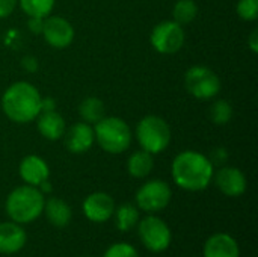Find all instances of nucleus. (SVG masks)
I'll list each match as a JSON object with an SVG mask.
<instances>
[{
    "label": "nucleus",
    "instance_id": "nucleus-1",
    "mask_svg": "<svg viewBox=\"0 0 258 257\" xmlns=\"http://www.w3.org/2000/svg\"><path fill=\"white\" fill-rule=\"evenodd\" d=\"M213 174L215 167L209 156L195 150H184L178 153L171 165L174 183L189 192H198L209 188L213 182Z\"/></svg>",
    "mask_w": 258,
    "mask_h": 257
},
{
    "label": "nucleus",
    "instance_id": "nucleus-2",
    "mask_svg": "<svg viewBox=\"0 0 258 257\" xmlns=\"http://www.w3.org/2000/svg\"><path fill=\"white\" fill-rule=\"evenodd\" d=\"M42 95L35 85L26 80L11 83L0 100V106L8 120L17 124H26L36 120L41 114Z\"/></svg>",
    "mask_w": 258,
    "mask_h": 257
},
{
    "label": "nucleus",
    "instance_id": "nucleus-3",
    "mask_svg": "<svg viewBox=\"0 0 258 257\" xmlns=\"http://www.w3.org/2000/svg\"><path fill=\"white\" fill-rule=\"evenodd\" d=\"M44 203L45 197L36 186L21 185L12 189L6 197L5 211L11 221L17 224H29L41 217Z\"/></svg>",
    "mask_w": 258,
    "mask_h": 257
},
{
    "label": "nucleus",
    "instance_id": "nucleus-4",
    "mask_svg": "<svg viewBox=\"0 0 258 257\" xmlns=\"http://www.w3.org/2000/svg\"><path fill=\"white\" fill-rule=\"evenodd\" d=\"M95 142L110 155H121L130 148L133 133L130 126L119 117H104L94 126Z\"/></svg>",
    "mask_w": 258,
    "mask_h": 257
},
{
    "label": "nucleus",
    "instance_id": "nucleus-5",
    "mask_svg": "<svg viewBox=\"0 0 258 257\" xmlns=\"http://www.w3.org/2000/svg\"><path fill=\"white\" fill-rule=\"evenodd\" d=\"M135 136L142 150L159 155L169 147L172 132L165 118L159 115H145L138 123Z\"/></svg>",
    "mask_w": 258,
    "mask_h": 257
},
{
    "label": "nucleus",
    "instance_id": "nucleus-6",
    "mask_svg": "<svg viewBox=\"0 0 258 257\" xmlns=\"http://www.w3.org/2000/svg\"><path fill=\"white\" fill-rule=\"evenodd\" d=\"M184 86L187 92L198 100L215 98L222 88L219 76L206 65H194L184 74Z\"/></svg>",
    "mask_w": 258,
    "mask_h": 257
},
{
    "label": "nucleus",
    "instance_id": "nucleus-7",
    "mask_svg": "<svg viewBox=\"0 0 258 257\" xmlns=\"http://www.w3.org/2000/svg\"><path fill=\"white\" fill-rule=\"evenodd\" d=\"M138 235L141 242L151 253H163L172 242L169 226L156 215H147L138 223Z\"/></svg>",
    "mask_w": 258,
    "mask_h": 257
},
{
    "label": "nucleus",
    "instance_id": "nucleus-8",
    "mask_svg": "<svg viewBox=\"0 0 258 257\" xmlns=\"http://www.w3.org/2000/svg\"><path fill=\"white\" fill-rule=\"evenodd\" d=\"M150 42L157 53L175 55L183 48L186 42L184 26L178 24L174 20L160 21L153 27L150 35Z\"/></svg>",
    "mask_w": 258,
    "mask_h": 257
},
{
    "label": "nucleus",
    "instance_id": "nucleus-9",
    "mask_svg": "<svg viewBox=\"0 0 258 257\" xmlns=\"http://www.w3.org/2000/svg\"><path fill=\"white\" fill-rule=\"evenodd\" d=\"M172 198L171 186L160 179H153L145 182L136 192L135 201L138 209L147 214H156L163 211Z\"/></svg>",
    "mask_w": 258,
    "mask_h": 257
},
{
    "label": "nucleus",
    "instance_id": "nucleus-10",
    "mask_svg": "<svg viewBox=\"0 0 258 257\" xmlns=\"http://www.w3.org/2000/svg\"><path fill=\"white\" fill-rule=\"evenodd\" d=\"M41 35L45 42L53 48H67L74 41V27L73 24L60 15H48L44 18V26Z\"/></svg>",
    "mask_w": 258,
    "mask_h": 257
},
{
    "label": "nucleus",
    "instance_id": "nucleus-11",
    "mask_svg": "<svg viewBox=\"0 0 258 257\" xmlns=\"http://www.w3.org/2000/svg\"><path fill=\"white\" fill-rule=\"evenodd\" d=\"M215 185L227 197H240L246 192L248 180L242 170L236 167H221L213 174Z\"/></svg>",
    "mask_w": 258,
    "mask_h": 257
},
{
    "label": "nucleus",
    "instance_id": "nucleus-12",
    "mask_svg": "<svg viewBox=\"0 0 258 257\" xmlns=\"http://www.w3.org/2000/svg\"><path fill=\"white\" fill-rule=\"evenodd\" d=\"M94 142H95L94 127L85 121L74 123L63 133L65 148L74 155H82V153L89 151L92 148Z\"/></svg>",
    "mask_w": 258,
    "mask_h": 257
},
{
    "label": "nucleus",
    "instance_id": "nucleus-13",
    "mask_svg": "<svg viewBox=\"0 0 258 257\" xmlns=\"http://www.w3.org/2000/svg\"><path fill=\"white\" fill-rule=\"evenodd\" d=\"M115 200L107 192H92L89 194L83 204V215L92 223H106L113 217Z\"/></svg>",
    "mask_w": 258,
    "mask_h": 257
},
{
    "label": "nucleus",
    "instance_id": "nucleus-14",
    "mask_svg": "<svg viewBox=\"0 0 258 257\" xmlns=\"http://www.w3.org/2000/svg\"><path fill=\"white\" fill-rule=\"evenodd\" d=\"M18 173L21 180L30 186H39L42 182L48 180L50 168L48 164L38 155H27L21 159L18 165Z\"/></svg>",
    "mask_w": 258,
    "mask_h": 257
},
{
    "label": "nucleus",
    "instance_id": "nucleus-15",
    "mask_svg": "<svg viewBox=\"0 0 258 257\" xmlns=\"http://www.w3.org/2000/svg\"><path fill=\"white\" fill-rule=\"evenodd\" d=\"M27 242L26 230L14 221L0 223V254H15Z\"/></svg>",
    "mask_w": 258,
    "mask_h": 257
},
{
    "label": "nucleus",
    "instance_id": "nucleus-16",
    "mask_svg": "<svg viewBox=\"0 0 258 257\" xmlns=\"http://www.w3.org/2000/svg\"><path fill=\"white\" fill-rule=\"evenodd\" d=\"M203 254L204 257H239L240 248L231 235L215 233L206 241Z\"/></svg>",
    "mask_w": 258,
    "mask_h": 257
},
{
    "label": "nucleus",
    "instance_id": "nucleus-17",
    "mask_svg": "<svg viewBox=\"0 0 258 257\" xmlns=\"http://www.w3.org/2000/svg\"><path fill=\"white\" fill-rule=\"evenodd\" d=\"M36 129L41 133L42 138L48 141H59L63 138V133L67 130V124L63 117L54 109V111H42L36 117Z\"/></svg>",
    "mask_w": 258,
    "mask_h": 257
},
{
    "label": "nucleus",
    "instance_id": "nucleus-18",
    "mask_svg": "<svg viewBox=\"0 0 258 257\" xmlns=\"http://www.w3.org/2000/svg\"><path fill=\"white\" fill-rule=\"evenodd\" d=\"M42 214L45 215L48 223L57 229H65L73 220V211L70 204L57 197H50L48 200H45Z\"/></svg>",
    "mask_w": 258,
    "mask_h": 257
},
{
    "label": "nucleus",
    "instance_id": "nucleus-19",
    "mask_svg": "<svg viewBox=\"0 0 258 257\" xmlns=\"http://www.w3.org/2000/svg\"><path fill=\"white\" fill-rule=\"evenodd\" d=\"M154 168V159L153 155L145 151V150H138L135 151L128 161H127V171L132 177L135 179H145L151 174Z\"/></svg>",
    "mask_w": 258,
    "mask_h": 257
},
{
    "label": "nucleus",
    "instance_id": "nucleus-20",
    "mask_svg": "<svg viewBox=\"0 0 258 257\" xmlns=\"http://www.w3.org/2000/svg\"><path fill=\"white\" fill-rule=\"evenodd\" d=\"M79 114L82 121L94 126L95 123H98L101 118L106 117V106L98 97L91 95L83 98V101L79 106Z\"/></svg>",
    "mask_w": 258,
    "mask_h": 257
},
{
    "label": "nucleus",
    "instance_id": "nucleus-21",
    "mask_svg": "<svg viewBox=\"0 0 258 257\" xmlns=\"http://www.w3.org/2000/svg\"><path fill=\"white\" fill-rule=\"evenodd\" d=\"M115 223L119 232H130L139 223V209L136 204L124 203L119 208H115Z\"/></svg>",
    "mask_w": 258,
    "mask_h": 257
},
{
    "label": "nucleus",
    "instance_id": "nucleus-22",
    "mask_svg": "<svg viewBox=\"0 0 258 257\" xmlns=\"http://www.w3.org/2000/svg\"><path fill=\"white\" fill-rule=\"evenodd\" d=\"M198 15V5L195 0H177L172 8V20L181 26L192 23Z\"/></svg>",
    "mask_w": 258,
    "mask_h": 257
},
{
    "label": "nucleus",
    "instance_id": "nucleus-23",
    "mask_svg": "<svg viewBox=\"0 0 258 257\" xmlns=\"http://www.w3.org/2000/svg\"><path fill=\"white\" fill-rule=\"evenodd\" d=\"M56 0H18V6L27 17L45 18L53 12Z\"/></svg>",
    "mask_w": 258,
    "mask_h": 257
},
{
    "label": "nucleus",
    "instance_id": "nucleus-24",
    "mask_svg": "<svg viewBox=\"0 0 258 257\" xmlns=\"http://www.w3.org/2000/svg\"><path fill=\"white\" fill-rule=\"evenodd\" d=\"M234 115V109L231 103L225 98H218L212 103L209 109V117L216 126H225L231 121Z\"/></svg>",
    "mask_w": 258,
    "mask_h": 257
},
{
    "label": "nucleus",
    "instance_id": "nucleus-25",
    "mask_svg": "<svg viewBox=\"0 0 258 257\" xmlns=\"http://www.w3.org/2000/svg\"><path fill=\"white\" fill-rule=\"evenodd\" d=\"M236 11L242 20L255 21L258 18V0H239Z\"/></svg>",
    "mask_w": 258,
    "mask_h": 257
},
{
    "label": "nucleus",
    "instance_id": "nucleus-26",
    "mask_svg": "<svg viewBox=\"0 0 258 257\" xmlns=\"http://www.w3.org/2000/svg\"><path fill=\"white\" fill-rule=\"evenodd\" d=\"M103 257H139V254H138V250L132 244L116 242L104 251Z\"/></svg>",
    "mask_w": 258,
    "mask_h": 257
},
{
    "label": "nucleus",
    "instance_id": "nucleus-27",
    "mask_svg": "<svg viewBox=\"0 0 258 257\" xmlns=\"http://www.w3.org/2000/svg\"><path fill=\"white\" fill-rule=\"evenodd\" d=\"M209 159H210V162L213 164V167H222L227 161H228V151H227V148L225 147H216L212 153H210V156H209Z\"/></svg>",
    "mask_w": 258,
    "mask_h": 257
},
{
    "label": "nucleus",
    "instance_id": "nucleus-28",
    "mask_svg": "<svg viewBox=\"0 0 258 257\" xmlns=\"http://www.w3.org/2000/svg\"><path fill=\"white\" fill-rule=\"evenodd\" d=\"M18 6V0H0V20L8 18Z\"/></svg>",
    "mask_w": 258,
    "mask_h": 257
},
{
    "label": "nucleus",
    "instance_id": "nucleus-29",
    "mask_svg": "<svg viewBox=\"0 0 258 257\" xmlns=\"http://www.w3.org/2000/svg\"><path fill=\"white\" fill-rule=\"evenodd\" d=\"M21 67L24 71L27 73H36L38 68H39V64H38V59L32 55H26L23 59H21Z\"/></svg>",
    "mask_w": 258,
    "mask_h": 257
},
{
    "label": "nucleus",
    "instance_id": "nucleus-30",
    "mask_svg": "<svg viewBox=\"0 0 258 257\" xmlns=\"http://www.w3.org/2000/svg\"><path fill=\"white\" fill-rule=\"evenodd\" d=\"M42 26H44V18H39V17H29L27 20V29L35 33V35H39L42 32Z\"/></svg>",
    "mask_w": 258,
    "mask_h": 257
},
{
    "label": "nucleus",
    "instance_id": "nucleus-31",
    "mask_svg": "<svg viewBox=\"0 0 258 257\" xmlns=\"http://www.w3.org/2000/svg\"><path fill=\"white\" fill-rule=\"evenodd\" d=\"M248 47L251 48L252 53H257L258 52V30L254 29L251 33H249V38H248Z\"/></svg>",
    "mask_w": 258,
    "mask_h": 257
},
{
    "label": "nucleus",
    "instance_id": "nucleus-32",
    "mask_svg": "<svg viewBox=\"0 0 258 257\" xmlns=\"http://www.w3.org/2000/svg\"><path fill=\"white\" fill-rule=\"evenodd\" d=\"M56 109V101L51 97H42L41 100V112L42 111H54Z\"/></svg>",
    "mask_w": 258,
    "mask_h": 257
},
{
    "label": "nucleus",
    "instance_id": "nucleus-33",
    "mask_svg": "<svg viewBox=\"0 0 258 257\" xmlns=\"http://www.w3.org/2000/svg\"><path fill=\"white\" fill-rule=\"evenodd\" d=\"M38 189L42 192V194H48V192H51V189H53V186H51V183H50V180H45V182H42L39 186H38Z\"/></svg>",
    "mask_w": 258,
    "mask_h": 257
}]
</instances>
